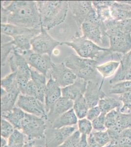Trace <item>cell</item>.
Listing matches in <instances>:
<instances>
[{
  "instance_id": "cell-24",
  "label": "cell",
  "mask_w": 131,
  "mask_h": 147,
  "mask_svg": "<svg viewBox=\"0 0 131 147\" xmlns=\"http://www.w3.org/2000/svg\"><path fill=\"white\" fill-rule=\"evenodd\" d=\"M26 112L15 106L11 110L1 112V118L10 122L15 129L20 130L21 124Z\"/></svg>"
},
{
  "instance_id": "cell-30",
  "label": "cell",
  "mask_w": 131,
  "mask_h": 147,
  "mask_svg": "<svg viewBox=\"0 0 131 147\" xmlns=\"http://www.w3.org/2000/svg\"><path fill=\"white\" fill-rule=\"evenodd\" d=\"M26 137L21 131L15 129L7 139V146L9 147H24L27 143Z\"/></svg>"
},
{
  "instance_id": "cell-51",
  "label": "cell",
  "mask_w": 131,
  "mask_h": 147,
  "mask_svg": "<svg viewBox=\"0 0 131 147\" xmlns=\"http://www.w3.org/2000/svg\"><path fill=\"white\" fill-rule=\"evenodd\" d=\"M35 147H42V146H41L37 145V146H35Z\"/></svg>"
},
{
  "instance_id": "cell-31",
  "label": "cell",
  "mask_w": 131,
  "mask_h": 147,
  "mask_svg": "<svg viewBox=\"0 0 131 147\" xmlns=\"http://www.w3.org/2000/svg\"><path fill=\"white\" fill-rule=\"evenodd\" d=\"M131 92V80H124L111 84L110 86V94H120Z\"/></svg>"
},
{
  "instance_id": "cell-23",
  "label": "cell",
  "mask_w": 131,
  "mask_h": 147,
  "mask_svg": "<svg viewBox=\"0 0 131 147\" xmlns=\"http://www.w3.org/2000/svg\"><path fill=\"white\" fill-rule=\"evenodd\" d=\"M114 3L112 1H93V7L96 10L98 18L101 22H106L112 18L111 14L110 7Z\"/></svg>"
},
{
  "instance_id": "cell-20",
  "label": "cell",
  "mask_w": 131,
  "mask_h": 147,
  "mask_svg": "<svg viewBox=\"0 0 131 147\" xmlns=\"http://www.w3.org/2000/svg\"><path fill=\"white\" fill-rule=\"evenodd\" d=\"M1 34L13 38L14 37L22 35H32L36 36L41 32L40 29H33L20 27L10 24H1Z\"/></svg>"
},
{
  "instance_id": "cell-1",
  "label": "cell",
  "mask_w": 131,
  "mask_h": 147,
  "mask_svg": "<svg viewBox=\"0 0 131 147\" xmlns=\"http://www.w3.org/2000/svg\"><path fill=\"white\" fill-rule=\"evenodd\" d=\"M1 4L9 12L7 24L27 28H41V18L36 1H2Z\"/></svg>"
},
{
  "instance_id": "cell-18",
  "label": "cell",
  "mask_w": 131,
  "mask_h": 147,
  "mask_svg": "<svg viewBox=\"0 0 131 147\" xmlns=\"http://www.w3.org/2000/svg\"><path fill=\"white\" fill-rule=\"evenodd\" d=\"M110 11L112 18L116 21L131 19V1H114Z\"/></svg>"
},
{
  "instance_id": "cell-40",
  "label": "cell",
  "mask_w": 131,
  "mask_h": 147,
  "mask_svg": "<svg viewBox=\"0 0 131 147\" xmlns=\"http://www.w3.org/2000/svg\"><path fill=\"white\" fill-rule=\"evenodd\" d=\"M30 80V77L17 74V85L21 94L26 95L28 82Z\"/></svg>"
},
{
  "instance_id": "cell-2",
  "label": "cell",
  "mask_w": 131,
  "mask_h": 147,
  "mask_svg": "<svg viewBox=\"0 0 131 147\" xmlns=\"http://www.w3.org/2000/svg\"><path fill=\"white\" fill-rule=\"evenodd\" d=\"M63 44L72 48L79 57L83 58L97 61L107 58L111 60L120 61V55L119 53H113L109 48L100 47L78 34L73 37L71 41L62 42Z\"/></svg>"
},
{
  "instance_id": "cell-43",
  "label": "cell",
  "mask_w": 131,
  "mask_h": 147,
  "mask_svg": "<svg viewBox=\"0 0 131 147\" xmlns=\"http://www.w3.org/2000/svg\"><path fill=\"white\" fill-rule=\"evenodd\" d=\"M120 66L118 70L125 72L131 68V50L122 55L120 60Z\"/></svg>"
},
{
  "instance_id": "cell-50",
  "label": "cell",
  "mask_w": 131,
  "mask_h": 147,
  "mask_svg": "<svg viewBox=\"0 0 131 147\" xmlns=\"http://www.w3.org/2000/svg\"><path fill=\"white\" fill-rule=\"evenodd\" d=\"M1 147H5L7 145V139L1 137Z\"/></svg>"
},
{
  "instance_id": "cell-6",
  "label": "cell",
  "mask_w": 131,
  "mask_h": 147,
  "mask_svg": "<svg viewBox=\"0 0 131 147\" xmlns=\"http://www.w3.org/2000/svg\"><path fill=\"white\" fill-rule=\"evenodd\" d=\"M47 128L46 120L26 113L21 122L19 130L25 134L28 141H35V140L45 138Z\"/></svg>"
},
{
  "instance_id": "cell-36",
  "label": "cell",
  "mask_w": 131,
  "mask_h": 147,
  "mask_svg": "<svg viewBox=\"0 0 131 147\" xmlns=\"http://www.w3.org/2000/svg\"><path fill=\"white\" fill-rule=\"evenodd\" d=\"M30 68L31 80L39 87L46 88L47 84L46 76L34 69H33L32 67Z\"/></svg>"
},
{
  "instance_id": "cell-46",
  "label": "cell",
  "mask_w": 131,
  "mask_h": 147,
  "mask_svg": "<svg viewBox=\"0 0 131 147\" xmlns=\"http://www.w3.org/2000/svg\"><path fill=\"white\" fill-rule=\"evenodd\" d=\"M9 12L7 9L1 6V24L8 23Z\"/></svg>"
},
{
  "instance_id": "cell-38",
  "label": "cell",
  "mask_w": 131,
  "mask_h": 147,
  "mask_svg": "<svg viewBox=\"0 0 131 147\" xmlns=\"http://www.w3.org/2000/svg\"><path fill=\"white\" fill-rule=\"evenodd\" d=\"M15 129L10 122L1 118V137L8 139Z\"/></svg>"
},
{
  "instance_id": "cell-14",
  "label": "cell",
  "mask_w": 131,
  "mask_h": 147,
  "mask_svg": "<svg viewBox=\"0 0 131 147\" xmlns=\"http://www.w3.org/2000/svg\"><path fill=\"white\" fill-rule=\"evenodd\" d=\"M104 82V79L100 82L88 81L84 97L89 109L97 106L100 100L107 96L102 90Z\"/></svg>"
},
{
  "instance_id": "cell-49",
  "label": "cell",
  "mask_w": 131,
  "mask_h": 147,
  "mask_svg": "<svg viewBox=\"0 0 131 147\" xmlns=\"http://www.w3.org/2000/svg\"><path fill=\"white\" fill-rule=\"evenodd\" d=\"M24 147H35V141H28Z\"/></svg>"
},
{
  "instance_id": "cell-3",
  "label": "cell",
  "mask_w": 131,
  "mask_h": 147,
  "mask_svg": "<svg viewBox=\"0 0 131 147\" xmlns=\"http://www.w3.org/2000/svg\"><path fill=\"white\" fill-rule=\"evenodd\" d=\"M41 26L46 30L64 22L68 12V1H37Z\"/></svg>"
},
{
  "instance_id": "cell-19",
  "label": "cell",
  "mask_w": 131,
  "mask_h": 147,
  "mask_svg": "<svg viewBox=\"0 0 131 147\" xmlns=\"http://www.w3.org/2000/svg\"><path fill=\"white\" fill-rule=\"evenodd\" d=\"M88 82L77 78L73 84L61 88L62 96L74 100L80 96L84 95Z\"/></svg>"
},
{
  "instance_id": "cell-48",
  "label": "cell",
  "mask_w": 131,
  "mask_h": 147,
  "mask_svg": "<svg viewBox=\"0 0 131 147\" xmlns=\"http://www.w3.org/2000/svg\"><path fill=\"white\" fill-rule=\"evenodd\" d=\"M77 147H89L88 143V136L81 134L80 140Z\"/></svg>"
},
{
  "instance_id": "cell-10",
  "label": "cell",
  "mask_w": 131,
  "mask_h": 147,
  "mask_svg": "<svg viewBox=\"0 0 131 147\" xmlns=\"http://www.w3.org/2000/svg\"><path fill=\"white\" fill-rule=\"evenodd\" d=\"M77 125L54 129H46L45 133V147H58L70 136L77 130Z\"/></svg>"
},
{
  "instance_id": "cell-39",
  "label": "cell",
  "mask_w": 131,
  "mask_h": 147,
  "mask_svg": "<svg viewBox=\"0 0 131 147\" xmlns=\"http://www.w3.org/2000/svg\"><path fill=\"white\" fill-rule=\"evenodd\" d=\"M13 40L7 43L1 44V66H3L7 62V59L12 51L13 50L14 45Z\"/></svg>"
},
{
  "instance_id": "cell-8",
  "label": "cell",
  "mask_w": 131,
  "mask_h": 147,
  "mask_svg": "<svg viewBox=\"0 0 131 147\" xmlns=\"http://www.w3.org/2000/svg\"><path fill=\"white\" fill-rule=\"evenodd\" d=\"M45 28L41 26V32L31 40L32 50L36 53L52 55L55 48L62 42L53 38Z\"/></svg>"
},
{
  "instance_id": "cell-17",
  "label": "cell",
  "mask_w": 131,
  "mask_h": 147,
  "mask_svg": "<svg viewBox=\"0 0 131 147\" xmlns=\"http://www.w3.org/2000/svg\"><path fill=\"white\" fill-rule=\"evenodd\" d=\"M61 97H62L61 88L52 78H50L47 82L45 92L44 104L46 114L55 102Z\"/></svg>"
},
{
  "instance_id": "cell-26",
  "label": "cell",
  "mask_w": 131,
  "mask_h": 147,
  "mask_svg": "<svg viewBox=\"0 0 131 147\" xmlns=\"http://www.w3.org/2000/svg\"><path fill=\"white\" fill-rule=\"evenodd\" d=\"M34 35H22L13 37L14 50L19 53L32 50L31 40Z\"/></svg>"
},
{
  "instance_id": "cell-33",
  "label": "cell",
  "mask_w": 131,
  "mask_h": 147,
  "mask_svg": "<svg viewBox=\"0 0 131 147\" xmlns=\"http://www.w3.org/2000/svg\"><path fill=\"white\" fill-rule=\"evenodd\" d=\"M105 147H131V138L122 131L116 140L111 141Z\"/></svg>"
},
{
  "instance_id": "cell-35",
  "label": "cell",
  "mask_w": 131,
  "mask_h": 147,
  "mask_svg": "<svg viewBox=\"0 0 131 147\" xmlns=\"http://www.w3.org/2000/svg\"><path fill=\"white\" fill-rule=\"evenodd\" d=\"M118 100L122 103L120 111L123 113H131V92L120 94L118 97Z\"/></svg>"
},
{
  "instance_id": "cell-34",
  "label": "cell",
  "mask_w": 131,
  "mask_h": 147,
  "mask_svg": "<svg viewBox=\"0 0 131 147\" xmlns=\"http://www.w3.org/2000/svg\"><path fill=\"white\" fill-rule=\"evenodd\" d=\"M93 136L97 143L101 147H105L111 142V139L107 130L92 132Z\"/></svg>"
},
{
  "instance_id": "cell-25",
  "label": "cell",
  "mask_w": 131,
  "mask_h": 147,
  "mask_svg": "<svg viewBox=\"0 0 131 147\" xmlns=\"http://www.w3.org/2000/svg\"><path fill=\"white\" fill-rule=\"evenodd\" d=\"M120 61L109 60L104 63L98 65L96 70L103 79L115 75L120 66Z\"/></svg>"
},
{
  "instance_id": "cell-47",
  "label": "cell",
  "mask_w": 131,
  "mask_h": 147,
  "mask_svg": "<svg viewBox=\"0 0 131 147\" xmlns=\"http://www.w3.org/2000/svg\"><path fill=\"white\" fill-rule=\"evenodd\" d=\"M88 143L89 147H101L95 140L92 133L88 136Z\"/></svg>"
},
{
  "instance_id": "cell-16",
  "label": "cell",
  "mask_w": 131,
  "mask_h": 147,
  "mask_svg": "<svg viewBox=\"0 0 131 147\" xmlns=\"http://www.w3.org/2000/svg\"><path fill=\"white\" fill-rule=\"evenodd\" d=\"M73 100L63 96L60 97L47 113L46 122L52 125L58 117L73 109Z\"/></svg>"
},
{
  "instance_id": "cell-44",
  "label": "cell",
  "mask_w": 131,
  "mask_h": 147,
  "mask_svg": "<svg viewBox=\"0 0 131 147\" xmlns=\"http://www.w3.org/2000/svg\"><path fill=\"white\" fill-rule=\"evenodd\" d=\"M105 117L106 114L101 113L99 117L91 122L93 129L95 131H100L107 130V128L105 125Z\"/></svg>"
},
{
  "instance_id": "cell-21",
  "label": "cell",
  "mask_w": 131,
  "mask_h": 147,
  "mask_svg": "<svg viewBox=\"0 0 131 147\" xmlns=\"http://www.w3.org/2000/svg\"><path fill=\"white\" fill-rule=\"evenodd\" d=\"M20 94L19 90L7 92L3 88L1 87V112L9 111L13 109Z\"/></svg>"
},
{
  "instance_id": "cell-37",
  "label": "cell",
  "mask_w": 131,
  "mask_h": 147,
  "mask_svg": "<svg viewBox=\"0 0 131 147\" xmlns=\"http://www.w3.org/2000/svg\"><path fill=\"white\" fill-rule=\"evenodd\" d=\"M77 127L78 131L83 135L89 136L93 132V127L91 121L87 118L78 120Z\"/></svg>"
},
{
  "instance_id": "cell-52",
  "label": "cell",
  "mask_w": 131,
  "mask_h": 147,
  "mask_svg": "<svg viewBox=\"0 0 131 147\" xmlns=\"http://www.w3.org/2000/svg\"><path fill=\"white\" fill-rule=\"evenodd\" d=\"M5 147H8V146L7 145V146H5Z\"/></svg>"
},
{
  "instance_id": "cell-22",
  "label": "cell",
  "mask_w": 131,
  "mask_h": 147,
  "mask_svg": "<svg viewBox=\"0 0 131 147\" xmlns=\"http://www.w3.org/2000/svg\"><path fill=\"white\" fill-rule=\"evenodd\" d=\"M78 121V118L75 111L73 109H71L58 117L51 125V127L54 129H60L74 126L77 125Z\"/></svg>"
},
{
  "instance_id": "cell-45",
  "label": "cell",
  "mask_w": 131,
  "mask_h": 147,
  "mask_svg": "<svg viewBox=\"0 0 131 147\" xmlns=\"http://www.w3.org/2000/svg\"><path fill=\"white\" fill-rule=\"evenodd\" d=\"M101 114L100 109L97 105L95 107H91V108L89 109L88 110L86 118L88 120H89L92 122L93 120H94L97 117H99Z\"/></svg>"
},
{
  "instance_id": "cell-27",
  "label": "cell",
  "mask_w": 131,
  "mask_h": 147,
  "mask_svg": "<svg viewBox=\"0 0 131 147\" xmlns=\"http://www.w3.org/2000/svg\"><path fill=\"white\" fill-rule=\"evenodd\" d=\"M98 106L100 109L101 113L106 115L112 110L120 109L122 107V103L119 100L107 96L106 97L100 100Z\"/></svg>"
},
{
  "instance_id": "cell-42",
  "label": "cell",
  "mask_w": 131,
  "mask_h": 147,
  "mask_svg": "<svg viewBox=\"0 0 131 147\" xmlns=\"http://www.w3.org/2000/svg\"><path fill=\"white\" fill-rule=\"evenodd\" d=\"M120 109H116L107 114L105 117V125L107 129L115 127Z\"/></svg>"
},
{
  "instance_id": "cell-7",
  "label": "cell",
  "mask_w": 131,
  "mask_h": 147,
  "mask_svg": "<svg viewBox=\"0 0 131 147\" xmlns=\"http://www.w3.org/2000/svg\"><path fill=\"white\" fill-rule=\"evenodd\" d=\"M80 28L85 38L100 47L109 48V40L105 32L103 22H84Z\"/></svg>"
},
{
  "instance_id": "cell-32",
  "label": "cell",
  "mask_w": 131,
  "mask_h": 147,
  "mask_svg": "<svg viewBox=\"0 0 131 147\" xmlns=\"http://www.w3.org/2000/svg\"><path fill=\"white\" fill-rule=\"evenodd\" d=\"M16 78L17 73L11 72L1 79V87L3 88L7 92L19 90L17 85Z\"/></svg>"
},
{
  "instance_id": "cell-41",
  "label": "cell",
  "mask_w": 131,
  "mask_h": 147,
  "mask_svg": "<svg viewBox=\"0 0 131 147\" xmlns=\"http://www.w3.org/2000/svg\"><path fill=\"white\" fill-rule=\"evenodd\" d=\"M81 134L77 130L71 136H70L61 145L58 147H77L80 140Z\"/></svg>"
},
{
  "instance_id": "cell-13",
  "label": "cell",
  "mask_w": 131,
  "mask_h": 147,
  "mask_svg": "<svg viewBox=\"0 0 131 147\" xmlns=\"http://www.w3.org/2000/svg\"><path fill=\"white\" fill-rule=\"evenodd\" d=\"M69 7L77 25L80 28L91 10L93 9L92 1H70Z\"/></svg>"
},
{
  "instance_id": "cell-15",
  "label": "cell",
  "mask_w": 131,
  "mask_h": 147,
  "mask_svg": "<svg viewBox=\"0 0 131 147\" xmlns=\"http://www.w3.org/2000/svg\"><path fill=\"white\" fill-rule=\"evenodd\" d=\"M7 62L12 73L16 72L17 74L26 76L31 78L30 66L25 57L13 49L12 51Z\"/></svg>"
},
{
  "instance_id": "cell-12",
  "label": "cell",
  "mask_w": 131,
  "mask_h": 147,
  "mask_svg": "<svg viewBox=\"0 0 131 147\" xmlns=\"http://www.w3.org/2000/svg\"><path fill=\"white\" fill-rule=\"evenodd\" d=\"M24 57L30 67L43 74L48 78L54 63L51 59V56L47 54L36 53L31 50L27 53Z\"/></svg>"
},
{
  "instance_id": "cell-11",
  "label": "cell",
  "mask_w": 131,
  "mask_h": 147,
  "mask_svg": "<svg viewBox=\"0 0 131 147\" xmlns=\"http://www.w3.org/2000/svg\"><path fill=\"white\" fill-rule=\"evenodd\" d=\"M52 78L61 88L73 84L77 77L64 62L53 63L48 78Z\"/></svg>"
},
{
  "instance_id": "cell-9",
  "label": "cell",
  "mask_w": 131,
  "mask_h": 147,
  "mask_svg": "<svg viewBox=\"0 0 131 147\" xmlns=\"http://www.w3.org/2000/svg\"><path fill=\"white\" fill-rule=\"evenodd\" d=\"M16 106L27 113L47 119L45 104L34 97L20 94L17 100Z\"/></svg>"
},
{
  "instance_id": "cell-5",
  "label": "cell",
  "mask_w": 131,
  "mask_h": 147,
  "mask_svg": "<svg viewBox=\"0 0 131 147\" xmlns=\"http://www.w3.org/2000/svg\"><path fill=\"white\" fill-rule=\"evenodd\" d=\"M103 25L112 52L124 55L131 50V34L121 31L113 19L104 22Z\"/></svg>"
},
{
  "instance_id": "cell-28",
  "label": "cell",
  "mask_w": 131,
  "mask_h": 147,
  "mask_svg": "<svg viewBox=\"0 0 131 147\" xmlns=\"http://www.w3.org/2000/svg\"><path fill=\"white\" fill-rule=\"evenodd\" d=\"M73 102L74 104L73 109L78 119H81L86 118L89 107L84 95L80 96Z\"/></svg>"
},
{
  "instance_id": "cell-29",
  "label": "cell",
  "mask_w": 131,
  "mask_h": 147,
  "mask_svg": "<svg viewBox=\"0 0 131 147\" xmlns=\"http://www.w3.org/2000/svg\"><path fill=\"white\" fill-rule=\"evenodd\" d=\"M129 128H131V113H123L120 111L115 127L109 129L120 134L123 130Z\"/></svg>"
},
{
  "instance_id": "cell-4",
  "label": "cell",
  "mask_w": 131,
  "mask_h": 147,
  "mask_svg": "<svg viewBox=\"0 0 131 147\" xmlns=\"http://www.w3.org/2000/svg\"><path fill=\"white\" fill-rule=\"evenodd\" d=\"M64 63L77 78L84 79L87 82H99V74L96 70V67L98 65L97 61L73 54L67 57Z\"/></svg>"
}]
</instances>
